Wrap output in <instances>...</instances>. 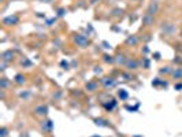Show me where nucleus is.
<instances>
[{
	"instance_id": "obj_24",
	"label": "nucleus",
	"mask_w": 182,
	"mask_h": 137,
	"mask_svg": "<svg viewBox=\"0 0 182 137\" xmlns=\"http://www.w3.org/2000/svg\"><path fill=\"white\" fill-rule=\"evenodd\" d=\"M40 2H44V3H51L52 0H40Z\"/></svg>"
},
{
	"instance_id": "obj_10",
	"label": "nucleus",
	"mask_w": 182,
	"mask_h": 137,
	"mask_svg": "<svg viewBox=\"0 0 182 137\" xmlns=\"http://www.w3.org/2000/svg\"><path fill=\"white\" fill-rule=\"evenodd\" d=\"M152 22H154V15H151V14H146V15L144 17V23H145L146 26H149Z\"/></svg>"
},
{
	"instance_id": "obj_6",
	"label": "nucleus",
	"mask_w": 182,
	"mask_h": 137,
	"mask_svg": "<svg viewBox=\"0 0 182 137\" xmlns=\"http://www.w3.org/2000/svg\"><path fill=\"white\" fill-rule=\"evenodd\" d=\"M34 112H36V115H47V112H48V107L47 106H39L36 110H34Z\"/></svg>"
},
{
	"instance_id": "obj_18",
	"label": "nucleus",
	"mask_w": 182,
	"mask_h": 137,
	"mask_svg": "<svg viewBox=\"0 0 182 137\" xmlns=\"http://www.w3.org/2000/svg\"><path fill=\"white\" fill-rule=\"evenodd\" d=\"M104 60H105V62H110V63H112V62H114L112 56H108V55H105V56H104Z\"/></svg>"
},
{
	"instance_id": "obj_9",
	"label": "nucleus",
	"mask_w": 182,
	"mask_h": 137,
	"mask_svg": "<svg viewBox=\"0 0 182 137\" xmlns=\"http://www.w3.org/2000/svg\"><path fill=\"white\" fill-rule=\"evenodd\" d=\"M157 10H159V4H157V3L155 2V3H152V4L149 6V8H148V14L154 15V14H156V13H157Z\"/></svg>"
},
{
	"instance_id": "obj_3",
	"label": "nucleus",
	"mask_w": 182,
	"mask_h": 137,
	"mask_svg": "<svg viewBox=\"0 0 182 137\" xmlns=\"http://www.w3.org/2000/svg\"><path fill=\"white\" fill-rule=\"evenodd\" d=\"M101 84H103V86L104 88H112V86H115L116 85V81L114 80V78H103L101 80Z\"/></svg>"
},
{
	"instance_id": "obj_2",
	"label": "nucleus",
	"mask_w": 182,
	"mask_h": 137,
	"mask_svg": "<svg viewBox=\"0 0 182 137\" xmlns=\"http://www.w3.org/2000/svg\"><path fill=\"white\" fill-rule=\"evenodd\" d=\"M19 22V17L18 15H11V17H6L4 19H3V23L7 26H14L17 25V23Z\"/></svg>"
},
{
	"instance_id": "obj_7",
	"label": "nucleus",
	"mask_w": 182,
	"mask_h": 137,
	"mask_svg": "<svg viewBox=\"0 0 182 137\" xmlns=\"http://www.w3.org/2000/svg\"><path fill=\"white\" fill-rule=\"evenodd\" d=\"M97 86H99V84L96 82V81H90V82H88V84H86V91H89V92H95L96 89H97Z\"/></svg>"
},
{
	"instance_id": "obj_19",
	"label": "nucleus",
	"mask_w": 182,
	"mask_h": 137,
	"mask_svg": "<svg viewBox=\"0 0 182 137\" xmlns=\"http://www.w3.org/2000/svg\"><path fill=\"white\" fill-rule=\"evenodd\" d=\"M2 137H7V127H2Z\"/></svg>"
},
{
	"instance_id": "obj_12",
	"label": "nucleus",
	"mask_w": 182,
	"mask_h": 137,
	"mask_svg": "<svg viewBox=\"0 0 182 137\" xmlns=\"http://www.w3.org/2000/svg\"><path fill=\"white\" fill-rule=\"evenodd\" d=\"M118 96H119V99H121V100H126V99H127V96H129V93L126 92V89H121V91L118 92Z\"/></svg>"
},
{
	"instance_id": "obj_1",
	"label": "nucleus",
	"mask_w": 182,
	"mask_h": 137,
	"mask_svg": "<svg viewBox=\"0 0 182 137\" xmlns=\"http://www.w3.org/2000/svg\"><path fill=\"white\" fill-rule=\"evenodd\" d=\"M74 41L77 43V45L81 47V48H86V47L89 45V39L85 37V36H82V34H75Z\"/></svg>"
},
{
	"instance_id": "obj_11",
	"label": "nucleus",
	"mask_w": 182,
	"mask_h": 137,
	"mask_svg": "<svg viewBox=\"0 0 182 137\" xmlns=\"http://www.w3.org/2000/svg\"><path fill=\"white\" fill-rule=\"evenodd\" d=\"M95 122H96V125H97V126H105V127H108L110 126V125H108V122L105 121V119H95Z\"/></svg>"
},
{
	"instance_id": "obj_14",
	"label": "nucleus",
	"mask_w": 182,
	"mask_h": 137,
	"mask_svg": "<svg viewBox=\"0 0 182 137\" xmlns=\"http://www.w3.org/2000/svg\"><path fill=\"white\" fill-rule=\"evenodd\" d=\"M15 82H17V84H25V82H26V81H25V77H23L22 74L15 75Z\"/></svg>"
},
{
	"instance_id": "obj_5",
	"label": "nucleus",
	"mask_w": 182,
	"mask_h": 137,
	"mask_svg": "<svg viewBox=\"0 0 182 137\" xmlns=\"http://www.w3.org/2000/svg\"><path fill=\"white\" fill-rule=\"evenodd\" d=\"M14 59V52L13 51H6L3 52L2 55V60H4V62H10V60Z\"/></svg>"
},
{
	"instance_id": "obj_15",
	"label": "nucleus",
	"mask_w": 182,
	"mask_h": 137,
	"mask_svg": "<svg viewBox=\"0 0 182 137\" xmlns=\"http://www.w3.org/2000/svg\"><path fill=\"white\" fill-rule=\"evenodd\" d=\"M137 41H138V40H137L136 36H131V37H129V39L126 40V43H127V44H137Z\"/></svg>"
},
{
	"instance_id": "obj_26",
	"label": "nucleus",
	"mask_w": 182,
	"mask_h": 137,
	"mask_svg": "<svg viewBox=\"0 0 182 137\" xmlns=\"http://www.w3.org/2000/svg\"><path fill=\"white\" fill-rule=\"evenodd\" d=\"M2 2H3V0H2Z\"/></svg>"
},
{
	"instance_id": "obj_20",
	"label": "nucleus",
	"mask_w": 182,
	"mask_h": 137,
	"mask_svg": "<svg viewBox=\"0 0 182 137\" xmlns=\"http://www.w3.org/2000/svg\"><path fill=\"white\" fill-rule=\"evenodd\" d=\"M175 89H177V91H181V89H182V84H175Z\"/></svg>"
},
{
	"instance_id": "obj_23",
	"label": "nucleus",
	"mask_w": 182,
	"mask_h": 137,
	"mask_svg": "<svg viewBox=\"0 0 182 137\" xmlns=\"http://www.w3.org/2000/svg\"><path fill=\"white\" fill-rule=\"evenodd\" d=\"M155 59L159 60V59H160V55H159V54H155Z\"/></svg>"
},
{
	"instance_id": "obj_8",
	"label": "nucleus",
	"mask_w": 182,
	"mask_h": 137,
	"mask_svg": "<svg viewBox=\"0 0 182 137\" xmlns=\"http://www.w3.org/2000/svg\"><path fill=\"white\" fill-rule=\"evenodd\" d=\"M41 127H43V130H45V132H51L52 127H54V124H52V121H45V122H43Z\"/></svg>"
},
{
	"instance_id": "obj_17",
	"label": "nucleus",
	"mask_w": 182,
	"mask_h": 137,
	"mask_svg": "<svg viewBox=\"0 0 182 137\" xmlns=\"http://www.w3.org/2000/svg\"><path fill=\"white\" fill-rule=\"evenodd\" d=\"M0 82H2V89H6L8 86V81H7V78H2V81H0Z\"/></svg>"
},
{
	"instance_id": "obj_21",
	"label": "nucleus",
	"mask_w": 182,
	"mask_h": 137,
	"mask_svg": "<svg viewBox=\"0 0 182 137\" xmlns=\"http://www.w3.org/2000/svg\"><path fill=\"white\" fill-rule=\"evenodd\" d=\"M62 66H63V67H66V70L69 69V65H67V62H64V60L62 62Z\"/></svg>"
},
{
	"instance_id": "obj_22",
	"label": "nucleus",
	"mask_w": 182,
	"mask_h": 137,
	"mask_svg": "<svg viewBox=\"0 0 182 137\" xmlns=\"http://www.w3.org/2000/svg\"><path fill=\"white\" fill-rule=\"evenodd\" d=\"M63 13H64V10H63V8H62V10H59V14H58V15H59V17H62V15H63Z\"/></svg>"
},
{
	"instance_id": "obj_25",
	"label": "nucleus",
	"mask_w": 182,
	"mask_h": 137,
	"mask_svg": "<svg viewBox=\"0 0 182 137\" xmlns=\"http://www.w3.org/2000/svg\"><path fill=\"white\" fill-rule=\"evenodd\" d=\"M136 137H141V136H136Z\"/></svg>"
},
{
	"instance_id": "obj_16",
	"label": "nucleus",
	"mask_w": 182,
	"mask_h": 137,
	"mask_svg": "<svg viewBox=\"0 0 182 137\" xmlns=\"http://www.w3.org/2000/svg\"><path fill=\"white\" fill-rule=\"evenodd\" d=\"M170 73H173V70L169 67V66H166V67H162L160 69V74H170Z\"/></svg>"
},
{
	"instance_id": "obj_13",
	"label": "nucleus",
	"mask_w": 182,
	"mask_h": 137,
	"mask_svg": "<svg viewBox=\"0 0 182 137\" xmlns=\"http://www.w3.org/2000/svg\"><path fill=\"white\" fill-rule=\"evenodd\" d=\"M171 74H173V77H174L175 80H178L180 77H182V69H177L175 71H173Z\"/></svg>"
},
{
	"instance_id": "obj_4",
	"label": "nucleus",
	"mask_w": 182,
	"mask_h": 137,
	"mask_svg": "<svg viewBox=\"0 0 182 137\" xmlns=\"http://www.w3.org/2000/svg\"><path fill=\"white\" fill-rule=\"evenodd\" d=\"M125 66L129 70H136L137 67H138V62H137V60H134V59H129V60H126Z\"/></svg>"
}]
</instances>
